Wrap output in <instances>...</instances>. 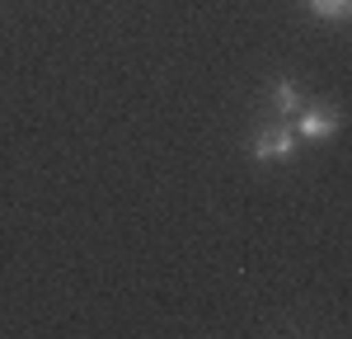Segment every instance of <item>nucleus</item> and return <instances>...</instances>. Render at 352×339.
I'll return each mask as SVG.
<instances>
[{"instance_id": "4", "label": "nucleus", "mask_w": 352, "mask_h": 339, "mask_svg": "<svg viewBox=\"0 0 352 339\" xmlns=\"http://www.w3.org/2000/svg\"><path fill=\"white\" fill-rule=\"evenodd\" d=\"M305 5H310L320 19H343V14H348V0H305Z\"/></svg>"}, {"instance_id": "2", "label": "nucleus", "mask_w": 352, "mask_h": 339, "mask_svg": "<svg viewBox=\"0 0 352 339\" xmlns=\"http://www.w3.org/2000/svg\"><path fill=\"white\" fill-rule=\"evenodd\" d=\"M333 132H338V113L329 109V104H315V109L300 113V137H310V141H329Z\"/></svg>"}, {"instance_id": "1", "label": "nucleus", "mask_w": 352, "mask_h": 339, "mask_svg": "<svg viewBox=\"0 0 352 339\" xmlns=\"http://www.w3.org/2000/svg\"><path fill=\"white\" fill-rule=\"evenodd\" d=\"M292 151H296V132L282 127V123H277V127H263V132L254 137V156H258V161H282V156H292Z\"/></svg>"}, {"instance_id": "3", "label": "nucleus", "mask_w": 352, "mask_h": 339, "mask_svg": "<svg viewBox=\"0 0 352 339\" xmlns=\"http://www.w3.org/2000/svg\"><path fill=\"white\" fill-rule=\"evenodd\" d=\"M272 109L277 113H296L300 109V90L292 81H277L272 85Z\"/></svg>"}]
</instances>
